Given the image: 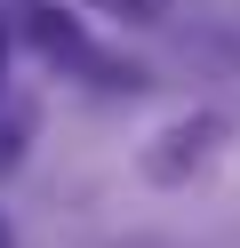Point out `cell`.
<instances>
[{
	"mask_svg": "<svg viewBox=\"0 0 240 248\" xmlns=\"http://www.w3.org/2000/svg\"><path fill=\"white\" fill-rule=\"evenodd\" d=\"M0 72H8V32H0Z\"/></svg>",
	"mask_w": 240,
	"mask_h": 248,
	"instance_id": "6",
	"label": "cell"
},
{
	"mask_svg": "<svg viewBox=\"0 0 240 248\" xmlns=\"http://www.w3.org/2000/svg\"><path fill=\"white\" fill-rule=\"evenodd\" d=\"M0 248H16V232H8V216H0Z\"/></svg>",
	"mask_w": 240,
	"mask_h": 248,
	"instance_id": "5",
	"label": "cell"
},
{
	"mask_svg": "<svg viewBox=\"0 0 240 248\" xmlns=\"http://www.w3.org/2000/svg\"><path fill=\"white\" fill-rule=\"evenodd\" d=\"M16 152H24V112H0V168H16Z\"/></svg>",
	"mask_w": 240,
	"mask_h": 248,
	"instance_id": "4",
	"label": "cell"
},
{
	"mask_svg": "<svg viewBox=\"0 0 240 248\" xmlns=\"http://www.w3.org/2000/svg\"><path fill=\"white\" fill-rule=\"evenodd\" d=\"M32 48H40L48 64H64V72H96L104 88H144V72L120 64V56H104V48H88V32H80L64 8H32Z\"/></svg>",
	"mask_w": 240,
	"mask_h": 248,
	"instance_id": "2",
	"label": "cell"
},
{
	"mask_svg": "<svg viewBox=\"0 0 240 248\" xmlns=\"http://www.w3.org/2000/svg\"><path fill=\"white\" fill-rule=\"evenodd\" d=\"M224 136H232V120H224V112H208V104H200V112H176L168 128H160L152 144L136 152V176H144V184H192L208 160H216V144H224Z\"/></svg>",
	"mask_w": 240,
	"mask_h": 248,
	"instance_id": "1",
	"label": "cell"
},
{
	"mask_svg": "<svg viewBox=\"0 0 240 248\" xmlns=\"http://www.w3.org/2000/svg\"><path fill=\"white\" fill-rule=\"evenodd\" d=\"M104 16H128V24H160V0H88Z\"/></svg>",
	"mask_w": 240,
	"mask_h": 248,
	"instance_id": "3",
	"label": "cell"
}]
</instances>
